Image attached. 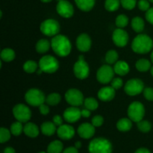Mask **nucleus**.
Listing matches in <instances>:
<instances>
[{
    "instance_id": "nucleus-1",
    "label": "nucleus",
    "mask_w": 153,
    "mask_h": 153,
    "mask_svg": "<svg viewBox=\"0 0 153 153\" xmlns=\"http://www.w3.org/2000/svg\"><path fill=\"white\" fill-rule=\"evenodd\" d=\"M51 46L54 52L61 57L67 56L71 51V43L69 39L61 34L54 36L51 42Z\"/></svg>"
},
{
    "instance_id": "nucleus-2",
    "label": "nucleus",
    "mask_w": 153,
    "mask_h": 153,
    "mask_svg": "<svg viewBox=\"0 0 153 153\" xmlns=\"http://www.w3.org/2000/svg\"><path fill=\"white\" fill-rule=\"evenodd\" d=\"M153 47V41L146 34H139L133 40L131 48L138 54H146L151 51Z\"/></svg>"
},
{
    "instance_id": "nucleus-3",
    "label": "nucleus",
    "mask_w": 153,
    "mask_h": 153,
    "mask_svg": "<svg viewBox=\"0 0 153 153\" xmlns=\"http://www.w3.org/2000/svg\"><path fill=\"white\" fill-rule=\"evenodd\" d=\"M88 151L89 153H112V145L107 139L98 137L91 140Z\"/></svg>"
},
{
    "instance_id": "nucleus-4",
    "label": "nucleus",
    "mask_w": 153,
    "mask_h": 153,
    "mask_svg": "<svg viewBox=\"0 0 153 153\" xmlns=\"http://www.w3.org/2000/svg\"><path fill=\"white\" fill-rule=\"evenodd\" d=\"M39 67L43 72L46 73H53L58 70L59 67L58 61L52 55H46L40 58Z\"/></svg>"
},
{
    "instance_id": "nucleus-5",
    "label": "nucleus",
    "mask_w": 153,
    "mask_h": 153,
    "mask_svg": "<svg viewBox=\"0 0 153 153\" xmlns=\"http://www.w3.org/2000/svg\"><path fill=\"white\" fill-rule=\"evenodd\" d=\"M145 114L144 106L139 102H134L128 108V116L133 122L138 123L142 120Z\"/></svg>"
},
{
    "instance_id": "nucleus-6",
    "label": "nucleus",
    "mask_w": 153,
    "mask_h": 153,
    "mask_svg": "<svg viewBox=\"0 0 153 153\" xmlns=\"http://www.w3.org/2000/svg\"><path fill=\"white\" fill-rule=\"evenodd\" d=\"M25 101L31 106H40L46 102L45 96L41 91L38 89H31L25 94Z\"/></svg>"
},
{
    "instance_id": "nucleus-7",
    "label": "nucleus",
    "mask_w": 153,
    "mask_h": 153,
    "mask_svg": "<svg viewBox=\"0 0 153 153\" xmlns=\"http://www.w3.org/2000/svg\"><path fill=\"white\" fill-rule=\"evenodd\" d=\"M40 31L43 34L49 37L55 36L60 31V25L56 20L52 19L43 21L40 25Z\"/></svg>"
},
{
    "instance_id": "nucleus-8",
    "label": "nucleus",
    "mask_w": 153,
    "mask_h": 153,
    "mask_svg": "<svg viewBox=\"0 0 153 153\" xmlns=\"http://www.w3.org/2000/svg\"><path fill=\"white\" fill-rule=\"evenodd\" d=\"M13 114L16 120L21 123H27L31 117V112L28 106L18 104L13 108Z\"/></svg>"
},
{
    "instance_id": "nucleus-9",
    "label": "nucleus",
    "mask_w": 153,
    "mask_h": 153,
    "mask_svg": "<svg viewBox=\"0 0 153 153\" xmlns=\"http://www.w3.org/2000/svg\"><path fill=\"white\" fill-rule=\"evenodd\" d=\"M74 74L76 78L79 79H85L88 78L89 75V67L84 59V56L80 55L79 60L76 61L73 67Z\"/></svg>"
},
{
    "instance_id": "nucleus-10",
    "label": "nucleus",
    "mask_w": 153,
    "mask_h": 153,
    "mask_svg": "<svg viewBox=\"0 0 153 153\" xmlns=\"http://www.w3.org/2000/svg\"><path fill=\"white\" fill-rule=\"evenodd\" d=\"M143 88L144 85L140 79H130L125 85V92L128 96H136L143 92Z\"/></svg>"
},
{
    "instance_id": "nucleus-11",
    "label": "nucleus",
    "mask_w": 153,
    "mask_h": 153,
    "mask_svg": "<svg viewBox=\"0 0 153 153\" xmlns=\"http://www.w3.org/2000/svg\"><path fill=\"white\" fill-rule=\"evenodd\" d=\"M114 69L109 65H103L97 71V80L102 84H108L114 79Z\"/></svg>"
},
{
    "instance_id": "nucleus-12",
    "label": "nucleus",
    "mask_w": 153,
    "mask_h": 153,
    "mask_svg": "<svg viewBox=\"0 0 153 153\" xmlns=\"http://www.w3.org/2000/svg\"><path fill=\"white\" fill-rule=\"evenodd\" d=\"M65 99L72 106L82 105L84 102L83 94L77 89H70L67 91L65 94Z\"/></svg>"
},
{
    "instance_id": "nucleus-13",
    "label": "nucleus",
    "mask_w": 153,
    "mask_h": 153,
    "mask_svg": "<svg viewBox=\"0 0 153 153\" xmlns=\"http://www.w3.org/2000/svg\"><path fill=\"white\" fill-rule=\"evenodd\" d=\"M57 12L58 14L61 15L62 17L64 18H70L71 17L74 13V9L73 6L70 2L66 0H62V1H58L56 7Z\"/></svg>"
},
{
    "instance_id": "nucleus-14",
    "label": "nucleus",
    "mask_w": 153,
    "mask_h": 153,
    "mask_svg": "<svg viewBox=\"0 0 153 153\" xmlns=\"http://www.w3.org/2000/svg\"><path fill=\"white\" fill-rule=\"evenodd\" d=\"M112 40L115 45L119 47H123L128 43V35L126 31L119 28L114 30L112 35Z\"/></svg>"
},
{
    "instance_id": "nucleus-15",
    "label": "nucleus",
    "mask_w": 153,
    "mask_h": 153,
    "mask_svg": "<svg viewBox=\"0 0 153 153\" xmlns=\"http://www.w3.org/2000/svg\"><path fill=\"white\" fill-rule=\"evenodd\" d=\"M81 111H82L79 110L76 106L68 108L64 112V120L70 123L77 122L82 117V112Z\"/></svg>"
},
{
    "instance_id": "nucleus-16",
    "label": "nucleus",
    "mask_w": 153,
    "mask_h": 153,
    "mask_svg": "<svg viewBox=\"0 0 153 153\" xmlns=\"http://www.w3.org/2000/svg\"><path fill=\"white\" fill-rule=\"evenodd\" d=\"M95 133V126L88 123H82L78 128V134L84 139H89L94 136Z\"/></svg>"
},
{
    "instance_id": "nucleus-17",
    "label": "nucleus",
    "mask_w": 153,
    "mask_h": 153,
    "mask_svg": "<svg viewBox=\"0 0 153 153\" xmlns=\"http://www.w3.org/2000/svg\"><path fill=\"white\" fill-rule=\"evenodd\" d=\"M58 136L62 140H70L75 135V130L70 125H61L57 129Z\"/></svg>"
},
{
    "instance_id": "nucleus-18",
    "label": "nucleus",
    "mask_w": 153,
    "mask_h": 153,
    "mask_svg": "<svg viewBox=\"0 0 153 153\" xmlns=\"http://www.w3.org/2000/svg\"><path fill=\"white\" fill-rule=\"evenodd\" d=\"M76 46L81 52H88L91 46V40L87 34H81L76 39Z\"/></svg>"
},
{
    "instance_id": "nucleus-19",
    "label": "nucleus",
    "mask_w": 153,
    "mask_h": 153,
    "mask_svg": "<svg viewBox=\"0 0 153 153\" xmlns=\"http://www.w3.org/2000/svg\"><path fill=\"white\" fill-rule=\"evenodd\" d=\"M115 97V89L111 87H104L98 92V97L103 102L111 101Z\"/></svg>"
},
{
    "instance_id": "nucleus-20",
    "label": "nucleus",
    "mask_w": 153,
    "mask_h": 153,
    "mask_svg": "<svg viewBox=\"0 0 153 153\" xmlns=\"http://www.w3.org/2000/svg\"><path fill=\"white\" fill-rule=\"evenodd\" d=\"M23 131L29 137H36L39 134L38 127L33 123H27L24 126Z\"/></svg>"
},
{
    "instance_id": "nucleus-21",
    "label": "nucleus",
    "mask_w": 153,
    "mask_h": 153,
    "mask_svg": "<svg viewBox=\"0 0 153 153\" xmlns=\"http://www.w3.org/2000/svg\"><path fill=\"white\" fill-rule=\"evenodd\" d=\"M114 70L115 73L120 76H125L129 72V66L126 62L123 61H117L115 64Z\"/></svg>"
},
{
    "instance_id": "nucleus-22",
    "label": "nucleus",
    "mask_w": 153,
    "mask_h": 153,
    "mask_svg": "<svg viewBox=\"0 0 153 153\" xmlns=\"http://www.w3.org/2000/svg\"><path fill=\"white\" fill-rule=\"evenodd\" d=\"M76 5L83 11H89L94 7L95 0H75Z\"/></svg>"
},
{
    "instance_id": "nucleus-23",
    "label": "nucleus",
    "mask_w": 153,
    "mask_h": 153,
    "mask_svg": "<svg viewBox=\"0 0 153 153\" xmlns=\"http://www.w3.org/2000/svg\"><path fill=\"white\" fill-rule=\"evenodd\" d=\"M57 131L56 126L54 123L45 122L41 126V131L44 135L51 136Z\"/></svg>"
},
{
    "instance_id": "nucleus-24",
    "label": "nucleus",
    "mask_w": 153,
    "mask_h": 153,
    "mask_svg": "<svg viewBox=\"0 0 153 153\" xmlns=\"http://www.w3.org/2000/svg\"><path fill=\"white\" fill-rule=\"evenodd\" d=\"M132 124L130 119L128 118H122L117 123V128L120 131H128L131 128Z\"/></svg>"
},
{
    "instance_id": "nucleus-25",
    "label": "nucleus",
    "mask_w": 153,
    "mask_h": 153,
    "mask_svg": "<svg viewBox=\"0 0 153 153\" xmlns=\"http://www.w3.org/2000/svg\"><path fill=\"white\" fill-rule=\"evenodd\" d=\"M63 151V143L60 140L51 142L47 147V153H61Z\"/></svg>"
},
{
    "instance_id": "nucleus-26",
    "label": "nucleus",
    "mask_w": 153,
    "mask_h": 153,
    "mask_svg": "<svg viewBox=\"0 0 153 153\" xmlns=\"http://www.w3.org/2000/svg\"><path fill=\"white\" fill-rule=\"evenodd\" d=\"M50 43L46 39H41L36 44V50L38 53L43 54L47 52L50 48Z\"/></svg>"
},
{
    "instance_id": "nucleus-27",
    "label": "nucleus",
    "mask_w": 153,
    "mask_h": 153,
    "mask_svg": "<svg viewBox=\"0 0 153 153\" xmlns=\"http://www.w3.org/2000/svg\"><path fill=\"white\" fill-rule=\"evenodd\" d=\"M131 26L136 32H141L144 28V21L142 18L136 16L131 20Z\"/></svg>"
},
{
    "instance_id": "nucleus-28",
    "label": "nucleus",
    "mask_w": 153,
    "mask_h": 153,
    "mask_svg": "<svg viewBox=\"0 0 153 153\" xmlns=\"http://www.w3.org/2000/svg\"><path fill=\"white\" fill-rule=\"evenodd\" d=\"M1 58L5 62H10L15 58V52L11 49H4L1 52Z\"/></svg>"
},
{
    "instance_id": "nucleus-29",
    "label": "nucleus",
    "mask_w": 153,
    "mask_h": 153,
    "mask_svg": "<svg viewBox=\"0 0 153 153\" xmlns=\"http://www.w3.org/2000/svg\"><path fill=\"white\" fill-rule=\"evenodd\" d=\"M135 66L140 72H146L151 68L150 62L146 59H140L136 62Z\"/></svg>"
},
{
    "instance_id": "nucleus-30",
    "label": "nucleus",
    "mask_w": 153,
    "mask_h": 153,
    "mask_svg": "<svg viewBox=\"0 0 153 153\" xmlns=\"http://www.w3.org/2000/svg\"><path fill=\"white\" fill-rule=\"evenodd\" d=\"M120 4V0H105V7L106 10L112 12L115 11L119 8Z\"/></svg>"
},
{
    "instance_id": "nucleus-31",
    "label": "nucleus",
    "mask_w": 153,
    "mask_h": 153,
    "mask_svg": "<svg viewBox=\"0 0 153 153\" xmlns=\"http://www.w3.org/2000/svg\"><path fill=\"white\" fill-rule=\"evenodd\" d=\"M61 101V96L57 93L50 94L46 98V102L49 105H56Z\"/></svg>"
},
{
    "instance_id": "nucleus-32",
    "label": "nucleus",
    "mask_w": 153,
    "mask_h": 153,
    "mask_svg": "<svg viewBox=\"0 0 153 153\" xmlns=\"http://www.w3.org/2000/svg\"><path fill=\"white\" fill-rule=\"evenodd\" d=\"M22 123L17 121V122L13 123L10 126V132L14 136H19L20 135L21 133L23 131V126H22Z\"/></svg>"
},
{
    "instance_id": "nucleus-33",
    "label": "nucleus",
    "mask_w": 153,
    "mask_h": 153,
    "mask_svg": "<svg viewBox=\"0 0 153 153\" xmlns=\"http://www.w3.org/2000/svg\"><path fill=\"white\" fill-rule=\"evenodd\" d=\"M84 105L85 106V108L89 109L90 111H94L97 109L99 106V103L94 98H87L84 101Z\"/></svg>"
},
{
    "instance_id": "nucleus-34",
    "label": "nucleus",
    "mask_w": 153,
    "mask_h": 153,
    "mask_svg": "<svg viewBox=\"0 0 153 153\" xmlns=\"http://www.w3.org/2000/svg\"><path fill=\"white\" fill-rule=\"evenodd\" d=\"M37 64L34 61H28L24 64L23 70L24 71L28 73H32L37 71Z\"/></svg>"
},
{
    "instance_id": "nucleus-35",
    "label": "nucleus",
    "mask_w": 153,
    "mask_h": 153,
    "mask_svg": "<svg viewBox=\"0 0 153 153\" xmlns=\"http://www.w3.org/2000/svg\"><path fill=\"white\" fill-rule=\"evenodd\" d=\"M118 59V54L115 50H110L106 53L105 61L108 64H114Z\"/></svg>"
},
{
    "instance_id": "nucleus-36",
    "label": "nucleus",
    "mask_w": 153,
    "mask_h": 153,
    "mask_svg": "<svg viewBox=\"0 0 153 153\" xmlns=\"http://www.w3.org/2000/svg\"><path fill=\"white\" fill-rule=\"evenodd\" d=\"M116 25L118 28H124L128 23V18L126 15L120 14L116 18Z\"/></svg>"
},
{
    "instance_id": "nucleus-37",
    "label": "nucleus",
    "mask_w": 153,
    "mask_h": 153,
    "mask_svg": "<svg viewBox=\"0 0 153 153\" xmlns=\"http://www.w3.org/2000/svg\"><path fill=\"white\" fill-rule=\"evenodd\" d=\"M137 128L142 132H148L151 130V128H152V126H151V123L149 122L146 120H140L137 123Z\"/></svg>"
},
{
    "instance_id": "nucleus-38",
    "label": "nucleus",
    "mask_w": 153,
    "mask_h": 153,
    "mask_svg": "<svg viewBox=\"0 0 153 153\" xmlns=\"http://www.w3.org/2000/svg\"><path fill=\"white\" fill-rule=\"evenodd\" d=\"M10 132L8 129L5 128H1L0 129V141L1 143H5L10 138Z\"/></svg>"
},
{
    "instance_id": "nucleus-39",
    "label": "nucleus",
    "mask_w": 153,
    "mask_h": 153,
    "mask_svg": "<svg viewBox=\"0 0 153 153\" xmlns=\"http://www.w3.org/2000/svg\"><path fill=\"white\" fill-rule=\"evenodd\" d=\"M120 3L125 9L132 10L135 7L137 0H120Z\"/></svg>"
},
{
    "instance_id": "nucleus-40",
    "label": "nucleus",
    "mask_w": 153,
    "mask_h": 153,
    "mask_svg": "<svg viewBox=\"0 0 153 153\" xmlns=\"http://www.w3.org/2000/svg\"><path fill=\"white\" fill-rule=\"evenodd\" d=\"M138 5L139 9L143 11H147L149 8H150V4H149V0H140L138 1Z\"/></svg>"
},
{
    "instance_id": "nucleus-41",
    "label": "nucleus",
    "mask_w": 153,
    "mask_h": 153,
    "mask_svg": "<svg viewBox=\"0 0 153 153\" xmlns=\"http://www.w3.org/2000/svg\"><path fill=\"white\" fill-rule=\"evenodd\" d=\"M111 82V87L114 88L115 90H118L120 88H121L123 85V80L120 78H114V79H112V81Z\"/></svg>"
},
{
    "instance_id": "nucleus-42",
    "label": "nucleus",
    "mask_w": 153,
    "mask_h": 153,
    "mask_svg": "<svg viewBox=\"0 0 153 153\" xmlns=\"http://www.w3.org/2000/svg\"><path fill=\"white\" fill-rule=\"evenodd\" d=\"M143 96L149 101H153V88H146L143 90Z\"/></svg>"
},
{
    "instance_id": "nucleus-43",
    "label": "nucleus",
    "mask_w": 153,
    "mask_h": 153,
    "mask_svg": "<svg viewBox=\"0 0 153 153\" xmlns=\"http://www.w3.org/2000/svg\"><path fill=\"white\" fill-rule=\"evenodd\" d=\"M103 117L100 115H97V116L94 117V118L92 119V124L93 126H94L95 127H100L103 124Z\"/></svg>"
},
{
    "instance_id": "nucleus-44",
    "label": "nucleus",
    "mask_w": 153,
    "mask_h": 153,
    "mask_svg": "<svg viewBox=\"0 0 153 153\" xmlns=\"http://www.w3.org/2000/svg\"><path fill=\"white\" fill-rule=\"evenodd\" d=\"M146 19L149 22L153 25V7L149 8L146 13Z\"/></svg>"
},
{
    "instance_id": "nucleus-45",
    "label": "nucleus",
    "mask_w": 153,
    "mask_h": 153,
    "mask_svg": "<svg viewBox=\"0 0 153 153\" xmlns=\"http://www.w3.org/2000/svg\"><path fill=\"white\" fill-rule=\"evenodd\" d=\"M39 109H40V112L41 114L43 115H46L49 114V108L46 105L42 104L41 105L39 106Z\"/></svg>"
},
{
    "instance_id": "nucleus-46",
    "label": "nucleus",
    "mask_w": 153,
    "mask_h": 153,
    "mask_svg": "<svg viewBox=\"0 0 153 153\" xmlns=\"http://www.w3.org/2000/svg\"><path fill=\"white\" fill-rule=\"evenodd\" d=\"M53 123L55 124V126H58L63 125V120L61 118V117L59 116V115H55V116H54Z\"/></svg>"
},
{
    "instance_id": "nucleus-47",
    "label": "nucleus",
    "mask_w": 153,
    "mask_h": 153,
    "mask_svg": "<svg viewBox=\"0 0 153 153\" xmlns=\"http://www.w3.org/2000/svg\"><path fill=\"white\" fill-rule=\"evenodd\" d=\"M63 153H79V151H78L77 148L70 146V147H68L66 149H64L63 151Z\"/></svg>"
},
{
    "instance_id": "nucleus-48",
    "label": "nucleus",
    "mask_w": 153,
    "mask_h": 153,
    "mask_svg": "<svg viewBox=\"0 0 153 153\" xmlns=\"http://www.w3.org/2000/svg\"><path fill=\"white\" fill-rule=\"evenodd\" d=\"M82 117H89L91 116V111L88 108L83 109L82 111Z\"/></svg>"
},
{
    "instance_id": "nucleus-49",
    "label": "nucleus",
    "mask_w": 153,
    "mask_h": 153,
    "mask_svg": "<svg viewBox=\"0 0 153 153\" xmlns=\"http://www.w3.org/2000/svg\"><path fill=\"white\" fill-rule=\"evenodd\" d=\"M134 153H151L149 149H146V148H140V149H137Z\"/></svg>"
},
{
    "instance_id": "nucleus-50",
    "label": "nucleus",
    "mask_w": 153,
    "mask_h": 153,
    "mask_svg": "<svg viewBox=\"0 0 153 153\" xmlns=\"http://www.w3.org/2000/svg\"><path fill=\"white\" fill-rule=\"evenodd\" d=\"M4 153H16L13 148L12 147H7L4 149Z\"/></svg>"
},
{
    "instance_id": "nucleus-51",
    "label": "nucleus",
    "mask_w": 153,
    "mask_h": 153,
    "mask_svg": "<svg viewBox=\"0 0 153 153\" xmlns=\"http://www.w3.org/2000/svg\"><path fill=\"white\" fill-rule=\"evenodd\" d=\"M75 147H76V148H77V149H79V148H81V147H82V143H81L80 141H78V142H76V143H75Z\"/></svg>"
},
{
    "instance_id": "nucleus-52",
    "label": "nucleus",
    "mask_w": 153,
    "mask_h": 153,
    "mask_svg": "<svg viewBox=\"0 0 153 153\" xmlns=\"http://www.w3.org/2000/svg\"><path fill=\"white\" fill-rule=\"evenodd\" d=\"M40 1H43V2H44V3H47V2H50L52 0H40Z\"/></svg>"
},
{
    "instance_id": "nucleus-53",
    "label": "nucleus",
    "mask_w": 153,
    "mask_h": 153,
    "mask_svg": "<svg viewBox=\"0 0 153 153\" xmlns=\"http://www.w3.org/2000/svg\"><path fill=\"white\" fill-rule=\"evenodd\" d=\"M150 72H151V74H152V76H153V66L152 67H151V70H150Z\"/></svg>"
},
{
    "instance_id": "nucleus-54",
    "label": "nucleus",
    "mask_w": 153,
    "mask_h": 153,
    "mask_svg": "<svg viewBox=\"0 0 153 153\" xmlns=\"http://www.w3.org/2000/svg\"><path fill=\"white\" fill-rule=\"evenodd\" d=\"M151 61H152V63H153V51H152V54H151Z\"/></svg>"
},
{
    "instance_id": "nucleus-55",
    "label": "nucleus",
    "mask_w": 153,
    "mask_h": 153,
    "mask_svg": "<svg viewBox=\"0 0 153 153\" xmlns=\"http://www.w3.org/2000/svg\"><path fill=\"white\" fill-rule=\"evenodd\" d=\"M149 1H150V2H152L153 3V0H149Z\"/></svg>"
},
{
    "instance_id": "nucleus-56",
    "label": "nucleus",
    "mask_w": 153,
    "mask_h": 153,
    "mask_svg": "<svg viewBox=\"0 0 153 153\" xmlns=\"http://www.w3.org/2000/svg\"><path fill=\"white\" fill-rule=\"evenodd\" d=\"M39 153H46V152H39Z\"/></svg>"
},
{
    "instance_id": "nucleus-57",
    "label": "nucleus",
    "mask_w": 153,
    "mask_h": 153,
    "mask_svg": "<svg viewBox=\"0 0 153 153\" xmlns=\"http://www.w3.org/2000/svg\"><path fill=\"white\" fill-rule=\"evenodd\" d=\"M58 1H62V0H57Z\"/></svg>"
}]
</instances>
